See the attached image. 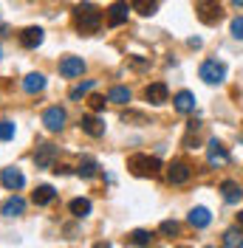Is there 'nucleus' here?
Returning <instances> with one entry per match:
<instances>
[{
	"label": "nucleus",
	"instance_id": "nucleus-1",
	"mask_svg": "<svg viewBox=\"0 0 243 248\" xmlns=\"http://www.w3.org/2000/svg\"><path fill=\"white\" fill-rule=\"evenodd\" d=\"M102 12L93 6V3H82V6H76L74 9V26L82 34H93V31H99V26H102Z\"/></svg>",
	"mask_w": 243,
	"mask_h": 248
},
{
	"label": "nucleus",
	"instance_id": "nucleus-2",
	"mask_svg": "<svg viewBox=\"0 0 243 248\" xmlns=\"http://www.w3.org/2000/svg\"><path fill=\"white\" fill-rule=\"evenodd\" d=\"M127 170L133 172V175H139V178H156L158 175V170H161V161L158 158H153V155H130L127 158Z\"/></svg>",
	"mask_w": 243,
	"mask_h": 248
},
{
	"label": "nucleus",
	"instance_id": "nucleus-3",
	"mask_svg": "<svg viewBox=\"0 0 243 248\" xmlns=\"http://www.w3.org/2000/svg\"><path fill=\"white\" fill-rule=\"evenodd\" d=\"M195 12H198V20H201V23H207V26L221 23V17H224V9H221V3H218V0H198Z\"/></svg>",
	"mask_w": 243,
	"mask_h": 248
},
{
	"label": "nucleus",
	"instance_id": "nucleus-4",
	"mask_svg": "<svg viewBox=\"0 0 243 248\" xmlns=\"http://www.w3.org/2000/svg\"><path fill=\"white\" fill-rule=\"evenodd\" d=\"M198 74H201V79L207 85H221L226 79V65L218 62V60H207V62H201V71Z\"/></svg>",
	"mask_w": 243,
	"mask_h": 248
},
{
	"label": "nucleus",
	"instance_id": "nucleus-5",
	"mask_svg": "<svg viewBox=\"0 0 243 248\" xmlns=\"http://www.w3.org/2000/svg\"><path fill=\"white\" fill-rule=\"evenodd\" d=\"M57 155H60V150H57L54 144H43V147H37V153H34V164H37V170H51L54 161H57Z\"/></svg>",
	"mask_w": 243,
	"mask_h": 248
},
{
	"label": "nucleus",
	"instance_id": "nucleus-6",
	"mask_svg": "<svg viewBox=\"0 0 243 248\" xmlns=\"http://www.w3.org/2000/svg\"><path fill=\"white\" fill-rule=\"evenodd\" d=\"M190 178H192V170H190L184 161H175V164H170L167 167V181L173 186H184Z\"/></svg>",
	"mask_w": 243,
	"mask_h": 248
},
{
	"label": "nucleus",
	"instance_id": "nucleus-7",
	"mask_svg": "<svg viewBox=\"0 0 243 248\" xmlns=\"http://www.w3.org/2000/svg\"><path fill=\"white\" fill-rule=\"evenodd\" d=\"M43 124H46L48 133H60L62 127H65V110L62 108H48L43 113Z\"/></svg>",
	"mask_w": 243,
	"mask_h": 248
},
{
	"label": "nucleus",
	"instance_id": "nucleus-8",
	"mask_svg": "<svg viewBox=\"0 0 243 248\" xmlns=\"http://www.w3.org/2000/svg\"><path fill=\"white\" fill-rule=\"evenodd\" d=\"M82 71H85V60H82V57H65V60L60 62V74L65 79L82 77Z\"/></svg>",
	"mask_w": 243,
	"mask_h": 248
},
{
	"label": "nucleus",
	"instance_id": "nucleus-9",
	"mask_svg": "<svg viewBox=\"0 0 243 248\" xmlns=\"http://www.w3.org/2000/svg\"><path fill=\"white\" fill-rule=\"evenodd\" d=\"M167 96H170V91H167V85H164V82H153V85L144 88V99H147L150 105H164V102H167Z\"/></svg>",
	"mask_w": 243,
	"mask_h": 248
},
{
	"label": "nucleus",
	"instance_id": "nucleus-10",
	"mask_svg": "<svg viewBox=\"0 0 243 248\" xmlns=\"http://www.w3.org/2000/svg\"><path fill=\"white\" fill-rule=\"evenodd\" d=\"M0 184L6 186V189H12V192H17V189H23L26 178H23V172H20V170L9 167V170H3V172H0Z\"/></svg>",
	"mask_w": 243,
	"mask_h": 248
},
{
	"label": "nucleus",
	"instance_id": "nucleus-11",
	"mask_svg": "<svg viewBox=\"0 0 243 248\" xmlns=\"http://www.w3.org/2000/svg\"><path fill=\"white\" fill-rule=\"evenodd\" d=\"M79 127L91 136V139H99V136H105V122L99 119V116H82V122Z\"/></svg>",
	"mask_w": 243,
	"mask_h": 248
},
{
	"label": "nucleus",
	"instance_id": "nucleus-12",
	"mask_svg": "<svg viewBox=\"0 0 243 248\" xmlns=\"http://www.w3.org/2000/svg\"><path fill=\"white\" fill-rule=\"evenodd\" d=\"M133 6H127V3H113L110 9H107V23L110 26H122V23H127V12H130Z\"/></svg>",
	"mask_w": 243,
	"mask_h": 248
},
{
	"label": "nucleus",
	"instance_id": "nucleus-13",
	"mask_svg": "<svg viewBox=\"0 0 243 248\" xmlns=\"http://www.w3.org/2000/svg\"><path fill=\"white\" fill-rule=\"evenodd\" d=\"M40 43H43V29L31 26V29L20 31V46H23V48H37Z\"/></svg>",
	"mask_w": 243,
	"mask_h": 248
},
{
	"label": "nucleus",
	"instance_id": "nucleus-14",
	"mask_svg": "<svg viewBox=\"0 0 243 248\" xmlns=\"http://www.w3.org/2000/svg\"><path fill=\"white\" fill-rule=\"evenodd\" d=\"M207 158H209V164H212V167H218V164H226V161H229V153H226V147H224L221 141H209Z\"/></svg>",
	"mask_w": 243,
	"mask_h": 248
},
{
	"label": "nucleus",
	"instance_id": "nucleus-15",
	"mask_svg": "<svg viewBox=\"0 0 243 248\" xmlns=\"http://www.w3.org/2000/svg\"><path fill=\"white\" fill-rule=\"evenodd\" d=\"M190 223H192L195 229H207V226L212 223V215H209V209H207V206H195V209L190 212Z\"/></svg>",
	"mask_w": 243,
	"mask_h": 248
},
{
	"label": "nucleus",
	"instance_id": "nucleus-16",
	"mask_svg": "<svg viewBox=\"0 0 243 248\" xmlns=\"http://www.w3.org/2000/svg\"><path fill=\"white\" fill-rule=\"evenodd\" d=\"M173 105H175L178 113H192V110H195V96H192L190 91H181V93H175Z\"/></svg>",
	"mask_w": 243,
	"mask_h": 248
},
{
	"label": "nucleus",
	"instance_id": "nucleus-17",
	"mask_svg": "<svg viewBox=\"0 0 243 248\" xmlns=\"http://www.w3.org/2000/svg\"><path fill=\"white\" fill-rule=\"evenodd\" d=\"M0 212H3V217H20L23 212H26V201L15 195V198H9V201L3 203V209H0Z\"/></svg>",
	"mask_w": 243,
	"mask_h": 248
},
{
	"label": "nucleus",
	"instance_id": "nucleus-18",
	"mask_svg": "<svg viewBox=\"0 0 243 248\" xmlns=\"http://www.w3.org/2000/svg\"><path fill=\"white\" fill-rule=\"evenodd\" d=\"M221 192H224V201L226 203H238L243 198V186L235 184V181H224L221 184Z\"/></svg>",
	"mask_w": 243,
	"mask_h": 248
},
{
	"label": "nucleus",
	"instance_id": "nucleus-19",
	"mask_svg": "<svg viewBox=\"0 0 243 248\" xmlns=\"http://www.w3.org/2000/svg\"><path fill=\"white\" fill-rule=\"evenodd\" d=\"M54 198H57V189H54V186L43 184V186L34 189V203H37V206H48Z\"/></svg>",
	"mask_w": 243,
	"mask_h": 248
},
{
	"label": "nucleus",
	"instance_id": "nucleus-20",
	"mask_svg": "<svg viewBox=\"0 0 243 248\" xmlns=\"http://www.w3.org/2000/svg\"><path fill=\"white\" fill-rule=\"evenodd\" d=\"M43 88H46V77L43 74H29L23 79V91L26 93H40Z\"/></svg>",
	"mask_w": 243,
	"mask_h": 248
},
{
	"label": "nucleus",
	"instance_id": "nucleus-21",
	"mask_svg": "<svg viewBox=\"0 0 243 248\" xmlns=\"http://www.w3.org/2000/svg\"><path fill=\"white\" fill-rule=\"evenodd\" d=\"M130 6H133V12H139L141 17H150V15H156V9H158V0H133Z\"/></svg>",
	"mask_w": 243,
	"mask_h": 248
},
{
	"label": "nucleus",
	"instance_id": "nucleus-22",
	"mask_svg": "<svg viewBox=\"0 0 243 248\" xmlns=\"http://www.w3.org/2000/svg\"><path fill=\"white\" fill-rule=\"evenodd\" d=\"M68 209H71V215L74 217H88L91 215V201H85V198H74V201L68 203Z\"/></svg>",
	"mask_w": 243,
	"mask_h": 248
},
{
	"label": "nucleus",
	"instance_id": "nucleus-23",
	"mask_svg": "<svg viewBox=\"0 0 243 248\" xmlns=\"http://www.w3.org/2000/svg\"><path fill=\"white\" fill-rule=\"evenodd\" d=\"M96 172H99V164H96L93 158H82L79 167H76V175H79V178H93Z\"/></svg>",
	"mask_w": 243,
	"mask_h": 248
},
{
	"label": "nucleus",
	"instance_id": "nucleus-24",
	"mask_svg": "<svg viewBox=\"0 0 243 248\" xmlns=\"http://www.w3.org/2000/svg\"><path fill=\"white\" fill-rule=\"evenodd\" d=\"M107 102H113V105H127V102H130V91L116 85V88L107 91Z\"/></svg>",
	"mask_w": 243,
	"mask_h": 248
},
{
	"label": "nucleus",
	"instance_id": "nucleus-25",
	"mask_svg": "<svg viewBox=\"0 0 243 248\" xmlns=\"http://www.w3.org/2000/svg\"><path fill=\"white\" fill-rule=\"evenodd\" d=\"M224 246H226V248L243 246V229H241V226H238V229H229V232L224 234Z\"/></svg>",
	"mask_w": 243,
	"mask_h": 248
},
{
	"label": "nucleus",
	"instance_id": "nucleus-26",
	"mask_svg": "<svg viewBox=\"0 0 243 248\" xmlns=\"http://www.w3.org/2000/svg\"><path fill=\"white\" fill-rule=\"evenodd\" d=\"M150 240H153V234L144 232V229H139V232L130 234V243H133V246H150Z\"/></svg>",
	"mask_w": 243,
	"mask_h": 248
},
{
	"label": "nucleus",
	"instance_id": "nucleus-27",
	"mask_svg": "<svg viewBox=\"0 0 243 248\" xmlns=\"http://www.w3.org/2000/svg\"><path fill=\"white\" fill-rule=\"evenodd\" d=\"M93 88H96V82L93 79H88V82H82V85H76L74 91H71V99H82L85 93H91Z\"/></svg>",
	"mask_w": 243,
	"mask_h": 248
},
{
	"label": "nucleus",
	"instance_id": "nucleus-28",
	"mask_svg": "<svg viewBox=\"0 0 243 248\" xmlns=\"http://www.w3.org/2000/svg\"><path fill=\"white\" fill-rule=\"evenodd\" d=\"M15 139V124L12 122H0V141Z\"/></svg>",
	"mask_w": 243,
	"mask_h": 248
},
{
	"label": "nucleus",
	"instance_id": "nucleus-29",
	"mask_svg": "<svg viewBox=\"0 0 243 248\" xmlns=\"http://www.w3.org/2000/svg\"><path fill=\"white\" fill-rule=\"evenodd\" d=\"M158 232H161V234H167V237H173V234H178V223H175V220H164Z\"/></svg>",
	"mask_w": 243,
	"mask_h": 248
},
{
	"label": "nucleus",
	"instance_id": "nucleus-30",
	"mask_svg": "<svg viewBox=\"0 0 243 248\" xmlns=\"http://www.w3.org/2000/svg\"><path fill=\"white\" fill-rule=\"evenodd\" d=\"M88 108H91L93 113L105 110V96H91V99H88Z\"/></svg>",
	"mask_w": 243,
	"mask_h": 248
},
{
	"label": "nucleus",
	"instance_id": "nucleus-31",
	"mask_svg": "<svg viewBox=\"0 0 243 248\" xmlns=\"http://www.w3.org/2000/svg\"><path fill=\"white\" fill-rule=\"evenodd\" d=\"M232 37L235 40H243V17H235L232 20Z\"/></svg>",
	"mask_w": 243,
	"mask_h": 248
},
{
	"label": "nucleus",
	"instance_id": "nucleus-32",
	"mask_svg": "<svg viewBox=\"0 0 243 248\" xmlns=\"http://www.w3.org/2000/svg\"><path fill=\"white\" fill-rule=\"evenodd\" d=\"M238 226L243 229V209H241V215H238Z\"/></svg>",
	"mask_w": 243,
	"mask_h": 248
},
{
	"label": "nucleus",
	"instance_id": "nucleus-33",
	"mask_svg": "<svg viewBox=\"0 0 243 248\" xmlns=\"http://www.w3.org/2000/svg\"><path fill=\"white\" fill-rule=\"evenodd\" d=\"M232 3H235V6H243V0H232Z\"/></svg>",
	"mask_w": 243,
	"mask_h": 248
},
{
	"label": "nucleus",
	"instance_id": "nucleus-34",
	"mask_svg": "<svg viewBox=\"0 0 243 248\" xmlns=\"http://www.w3.org/2000/svg\"><path fill=\"white\" fill-rule=\"evenodd\" d=\"M0 57H3V48H0Z\"/></svg>",
	"mask_w": 243,
	"mask_h": 248
}]
</instances>
